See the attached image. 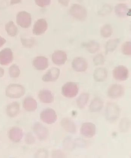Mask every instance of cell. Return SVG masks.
<instances>
[{
	"mask_svg": "<svg viewBox=\"0 0 131 158\" xmlns=\"http://www.w3.org/2000/svg\"><path fill=\"white\" fill-rule=\"evenodd\" d=\"M25 89L23 86L19 84H10L7 87L6 95L11 98H20L25 94Z\"/></svg>",
	"mask_w": 131,
	"mask_h": 158,
	"instance_id": "cell-1",
	"label": "cell"
},
{
	"mask_svg": "<svg viewBox=\"0 0 131 158\" xmlns=\"http://www.w3.org/2000/svg\"><path fill=\"white\" fill-rule=\"evenodd\" d=\"M23 106L26 110L33 111L37 109V103L33 98L28 97L26 98L23 102Z\"/></svg>",
	"mask_w": 131,
	"mask_h": 158,
	"instance_id": "cell-21",
	"label": "cell"
},
{
	"mask_svg": "<svg viewBox=\"0 0 131 158\" xmlns=\"http://www.w3.org/2000/svg\"><path fill=\"white\" fill-rule=\"evenodd\" d=\"M72 67L75 71L85 72L88 68V63L85 58L77 57L75 58L72 61Z\"/></svg>",
	"mask_w": 131,
	"mask_h": 158,
	"instance_id": "cell-10",
	"label": "cell"
},
{
	"mask_svg": "<svg viewBox=\"0 0 131 158\" xmlns=\"http://www.w3.org/2000/svg\"><path fill=\"white\" fill-rule=\"evenodd\" d=\"M16 22L18 25L22 28H28L32 23L31 15L25 11L20 12L16 16Z\"/></svg>",
	"mask_w": 131,
	"mask_h": 158,
	"instance_id": "cell-5",
	"label": "cell"
},
{
	"mask_svg": "<svg viewBox=\"0 0 131 158\" xmlns=\"http://www.w3.org/2000/svg\"><path fill=\"white\" fill-rule=\"evenodd\" d=\"M33 130L36 135L41 140H45L49 135V132L47 129L40 123H37L34 124Z\"/></svg>",
	"mask_w": 131,
	"mask_h": 158,
	"instance_id": "cell-14",
	"label": "cell"
},
{
	"mask_svg": "<svg viewBox=\"0 0 131 158\" xmlns=\"http://www.w3.org/2000/svg\"><path fill=\"white\" fill-rule=\"evenodd\" d=\"M61 124L65 131L69 133H75L76 131V126L75 123L70 118H63L62 120Z\"/></svg>",
	"mask_w": 131,
	"mask_h": 158,
	"instance_id": "cell-22",
	"label": "cell"
},
{
	"mask_svg": "<svg viewBox=\"0 0 131 158\" xmlns=\"http://www.w3.org/2000/svg\"><path fill=\"white\" fill-rule=\"evenodd\" d=\"M130 121L128 118H122L120 123V131L122 133H126L128 131L130 128Z\"/></svg>",
	"mask_w": 131,
	"mask_h": 158,
	"instance_id": "cell-29",
	"label": "cell"
},
{
	"mask_svg": "<svg viewBox=\"0 0 131 158\" xmlns=\"http://www.w3.org/2000/svg\"><path fill=\"white\" fill-rule=\"evenodd\" d=\"M113 33V29L110 24H106L104 26L101 30V35L104 38L109 37Z\"/></svg>",
	"mask_w": 131,
	"mask_h": 158,
	"instance_id": "cell-30",
	"label": "cell"
},
{
	"mask_svg": "<svg viewBox=\"0 0 131 158\" xmlns=\"http://www.w3.org/2000/svg\"><path fill=\"white\" fill-rule=\"evenodd\" d=\"M67 59L66 53L63 51H55L52 55V60L53 63L58 66L65 64Z\"/></svg>",
	"mask_w": 131,
	"mask_h": 158,
	"instance_id": "cell-15",
	"label": "cell"
},
{
	"mask_svg": "<svg viewBox=\"0 0 131 158\" xmlns=\"http://www.w3.org/2000/svg\"><path fill=\"white\" fill-rule=\"evenodd\" d=\"M48 27V23L45 19H39L34 23L33 32L35 35H42L47 30Z\"/></svg>",
	"mask_w": 131,
	"mask_h": 158,
	"instance_id": "cell-11",
	"label": "cell"
},
{
	"mask_svg": "<svg viewBox=\"0 0 131 158\" xmlns=\"http://www.w3.org/2000/svg\"><path fill=\"white\" fill-rule=\"evenodd\" d=\"M33 64L36 69L43 70L48 68L49 61L47 58L45 56H37L34 58L33 61Z\"/></svg>",
	"mask_w": 131,
	"mask_h": 158,
	"instance_id": "cell-16",
	"label": "cell"
},
{
	"mask_svg": "<svg viewBox=\"0 0 131 158\" xmlns=\"http://www.w3.org/2000/svg\"><path fill=\"white\" fill-rule=\"evenodd\" d=\"M22 0H11L10 1V5L13 6V5L18 4L21 2Z\"/></svg>",
	"mask_w": 131,
	"mask_h": 158,
	"instance_id": "cell-38",
	"label": "cell"
},
{
	"mask_svg": "<svg viewBox=\"0 0 131 158\" xmlns=\"http://www.w3.org/2000/svg\"><path fill=\"white\" fill-rule=\"evenodd\" d=\"M89 98V94L87 93H84L81 94L77 99L76 103L77 106L80 109H83L87 103Z\"/></svg>",
	"mask_w": 131,
	"mask_h": 158,
	"instance_id": "cell-28",
	"label": "cell"
},
{
	"mask_svg": "<svg viewBox=\"0 0 131 158\" xmlns=\"http://www.w3.org/2000/svg\"><path fill=\"white\" fill-rule=\"evenodd\" d=\"M13 55L12 51L9 48H6L0 52V64L7 66L13 61Z\"/></svg>",
	"mask_w": 131,
	"mask_h": 158,
	"instance_id": "cell-9",
	"label": "cell"
},
{
	"mask_svg": "<svg viewBox=\"0 0 131 158\" xmlns=\"http://www.w3.org/2000/svg\"><path fill=\"white\" fill-rule=\"evenodd\" d=\"M122 51L124 55L130 56L131 54V43L127 42L124 43L122 45Z\"/></svg>",
	"mask_w": 131,
	"mask_h": 158,
	"instance_id": "cell-33",
	"label": "cell"
},
{
	"mask_svg": "<svg viewBox=\"0 0 131 158\" xmlns=\"http://www.w3.org/2000/svg\"><path fill=\"white\" fill-rule=\"evenodd\" d=\"M107 75V70L106 68H99L94 70V78L96 82H103L106 80Z\"/></svg>",
	"mask_w": 131,
	"mask_h": 158,
	"instance_id": "cell-20",
	"label": "cell"
},
{
	"mask_svg": "<svg viewBox=\"0 0 131 158\" xmlns=\"http://www.w3.org/2000/svg\"><path fill=\"white\" fill-rule=\"evenodd\" d=\"M83 46L91 54H94L99 50L100 48L99 44L95 41L92 40L85 43Z\"/></svg>",
	"mask_w": 131,
	"mask_h": 158,
	"instance_id": "cell-26",
	"label": "cell"
},
{
	"mask_svg": "<svg viewBox=\"0 0 131 158\" xmlns=\"http://www.w3.org/2000/svg\"><path fill=\"white\" fill-rule=\"evenodd\" d=\"M70 15L76 19L84 21L87 16V11L85 8L78 4H74L71 7Z\"/></svg>",
	"mask_w": 131,
	"mask_h": 158,
	"instance_id": "cell-2",
	"label": "cell"
},
{
	"mask_svg": "<svg viewBox=\"0 0 131 158\" xmlns=\"http://www.w3.org/2000/svg\"><path fill=\"white\" fill-rule=\"evenodd\" d=\"M26 142L28 144L33 143L35 140L34 137L31 133L28 134L25 139Z\"/></svg>",
	"mask_w": 131,
	"mask_h": 158,
	"instance_id": "cell-35",
	"label": "cell"
},
{
	"mask_svg": "<svg viewBox=\"0 0 131 158\" xmlns=\"http://www.w3.org/2000/svg\"><path fill=\"white\" fill-rule=\"evenodd\" d=\"M124 94V89L122 85L114 84L111 86L108 89V97L112 99H117L121 97Z\"/></svg>",
	"mask_w": 131,
	"mask_h": 158,
	"instance_id": "cell-12",
	"label": "cell"
},
{
	"mask_svg": "<svg viewBox=\"0 0 131 158\" xmlns=\"http://www.w3.org/2000/svg\"><path fill=\"white\" fill-rule=\"evenodd\" d=\"M78 85L76 82H67L62 88V94L63 96L66 98L75 97L78 94Z\"/></svg>",
	"mask_w": 131,
	"mask_h": 158,
	"instance_id": "cell-3",
	"label": "cell"
},
{
	"mask_svg": "<svg viewBox=\"0 0 131 158\" xmlns=\"http://www.w3.org/2000/svg\"><path fill=\"white\" fill-rule=\"evenodd\" d=\"M6 43V40L0 36V48L2 47Z\"/></svg>",
	"mask_w": 131,
	"mask_h": 158,
	"instance_id": "cell-37",
	"label": "cell"
},
{
	"mask_svg": "<svg viewBox=\"0 0 131 158\" xmlns=\"http://www.w3.org/2000/svg\"><path fill=\"white\" fill-rule=\"evenodd\" d=\"M7 33L11 37H15L18 33V28L12 21H10L6 25Z\"/></svg>",
	"mask_w": 131,
	"mask_h": 158,
	"instance_id": "cell-27",
	"label": "cell"
},
{
	"mask_svg": "<svg viewBox=\"0 0 131 158\" xmlns=\"http://www.w3.org/2000/svg\"><path fill=\"white\" fill-rule=\"evenodd\" d=\"M96 126L94 123H83L80 129L81 134L87 138H92L95 135Z\"/></svg>",
	"mask_w": 131,
	"mask_h": 158,
	"instance_id": "cell-8",
	"label": "cell"
},
{
	"mask_svg": "<svg viewBox=\"0 0 131 158\" xmlns=\"http://www.w3.org/2000/svg\"><path fill=\"white\" fill-rule=\"evenodd\" d=\"M4 74V70L3 68L0 67V78L2 77Z\"/></svg>",
	"mask_w": 131,
	"mask_h": 158,
	"instance_id": "cell-39",
	"label": "cell"
},
{
	"mask_svg": "<svg viewBox=\"0 0 131 158\" xmlns=\"http://www.w3.org/2000/svg\"><path fill=\"white\" fill-rule=\"evenodd\" d=\"M104 103L99 98H96L93 99L90 106V110L92 112H98L102 109Z\"/></svg>",
	"mask_w": 131,
	"mask_h": 158,
	"instance_id": "cell-24",
	"label": "cell"
},
{
	"mask_svg": "<svg viewBox=\"0 0 131 158\" xmlns=\"http://www.w3.org/2000/svg\"><path fill=\"white\" fill-rule=\"evenodd\" d=\"M40 118L44 123L48 124H51L57 121V116L54 110L51 108H47L41 113Z\"/></svg>",
	"mask_w": 131,
	"mask_h": 158,
	"instance_id": "cell-6",
	"label": "cell"
},
{
	"mask_svg": "<svg viewBox=\"0 0 131 158\" xmlns=\"http://www.w3.org/2000/svg\"><path fill=\"white\" fill-rule=\"evenodd\" d=\"M115 11L116 14L120 18H125L131 15V9L124 3L117 5L115 7Z\"/></svg>",
	"mask_w": 131,
	"mask_h": 158,
	"instance_id": "cell-17",
	"label": "cell"
},
{
	"mask_svg": "<svg viewBox=\"0 0 131 158\" xmlns=\"http://www.w3.org/2000/svg\"><path fill=\"white\" fill-rule=\"evenodd\" d=\"M120 108L116 104L109 103L107 105L106 110V117L108 121H116L120 116Z\"/></svg>",
	"mask_w": 131,
	"mask_h": 158,
	"instance_id": "cell-4",
	"label": "cell"
},
{
	"mask_svg": "<svg viewBox=\"0 0 131 158\" xmlns=\"http://www.w3.org/2000/svg\"><path fill=\"white\" fill-rule=\"evenodd\" d=\"M34 1L37 6L44 8L50 4L51 0H34Z\"/></svg>",
	"mask_w": 131,
	"mask_h": 158,
	"instance_id": "cell-34",
	"label": "cell"
},
{
	"mask_svg": "<svg viewBox=\"0 0 131 158\" xmlns=\"http://www.w3.org/2000/svg\"><path fill=\"white\" fill-rule=\"evenodd\" d=\"M58 2L63 6H68L70 0H58Z\"/></svg>",
	"mask_w": 131,
	"mask_h": 158,
	"instance_id": "cell-36",
	"label": "cell"
},
{
	"mask_svg": "<svg viewBox=\"0 0 131 158\" xmlns=\"http://www.w3.org/2000/svg\"><path fill=\"white\" fill-rule=\"evenodd\" d=\"M8 136L10 139L13 142H18L21 140L23 137V131L20 128L14 127L10 130Z\"/></svg>",
	"mask_w": 131,
	"mask_h": 158,
	"instance_id": "cell-19",
	"label": "cell"
},
{
	"mask_svg": "<svg viewBox=\"0 0 131 158\" xmlns=\"http://www.w3.org/2000/svg\"><path fill=\"white\" fill-rule=\"evenodd\" d=\"M113 75L115 80L119 81H124L129 77L128 69L122 65L117 66L113 70Z\"/></svg>",
	"mask_w": 131,
	"mask_h": 158,
	"instance_id": "cell-7",
	"label": "cell"
},
{
	"mask_svg": "<svg viewBox=\"0 0 131 158\" xmlns=\"http://www.w3.org/2000/svg\"><path fill=\"white\" fill-rule=\"evenodd\" d=\"M38 97L40 101L44 103H51L54 100L52 93L48 90H41L39 92Z\"/></svg>",
	"mask_w": 131,
	"mask_h": 158,
	"instance_id": "cell-18",
	"label": "cell"
},
{
	"mask_svg": "<svg viewBox=\"0 0 131 158\" xmlns=\"http://www.w3.org/2000/svg\"><path fill=\"white\" fill-rule=\"evenodd\" d=\"M9 75L12 78H18L20 76V70L18 66L16 64H13L10 67L9 70Z\"/></svg>",
	"mask_w": 131,
	"mask_h": 158,
	"instance_id": "cell-31",
	"label": "cell"
},
{
	"mask_svg": "<svg viewBox=\"0 0 131 158\" xmlns=\"http://www.w3.org/2000/svg\"><path fill=\"white\" fill-rule=\"evenodd\" d=\"M20 111V105L18 102H15L9 104L7 108V113L11 118L17 116Z\"/></svg>",
	"mask_w": 131,
	"mask_h": 158,
	"instance_id": "cell-23",
	"label": "cell"
},
{
	"mask_svg": "<svg viewBox=\"0 0 131 158\" xmlns=\"http://www.w3.org/2000/svg\"><path fill=\"white\" fill-rule=\"evenodd\" d=\"M120 42V39H111L108 41L105 46L106 54H107L108 53L113 52Z\"/></svg>",
	"mask_w": 131,
	"mask_h": 158,
	"instance_id": "cell-25",
	"label": "cell"
},
{
	"mask_svg": "<svg viewBox=\"0 0 131 158\" xmlns=\"http://www.w3.org/2000/svg\"><path fill=\"white\" fill-rule=\"evenodd\" d=\"M93 62L96 66H101L104 64L105 62L104 56L102 54L96 55L93 59Z\"/></svg>",
	"mask_w": 131,
	"mask_h": 158,
	"instance_id": "cell-32",
	"label": "cell"
},
{
	"mask_svg": "<svg viewBox=\"0 0 131 158\" xmlns=\"http://www.w3.org/2000/svg\"><path fill=\"white\" fill-rule=\"evenodd\" d=\"M118 1H126V0H118Z\"/></svg>",
	"mask_w": 131,
	"mask_h": 158,
	"instance_id": "cell-40",
	"label": "cell"
},
{
	"mask_svg": "<svg viewBox=\"0 0 131 158\" xmlns=\"http://www.w3.org/2000/svg\"><path fill=\"white\" fill-rule=\"evenodd\" d=\"M60 70L56 68H53L49 69L42 77V80L45 82L55 81L59 77Z\"/></svg>",
	"mask_w": 131,
	"mask_h": 158,
	"instance_id": "cell-13",
	"label": "cell"
}]
</instances>
